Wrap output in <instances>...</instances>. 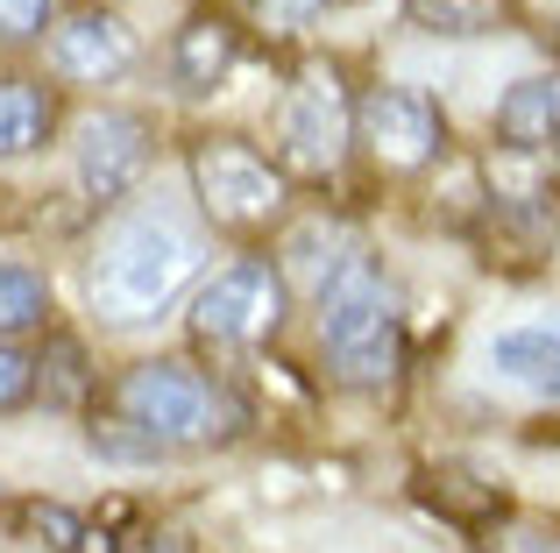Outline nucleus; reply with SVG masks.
I'll return each instance as SVG.
<instances>
[{
	"label": "nucleus",
	"mask_w": 560,
	"mask_h": 553,
	"mask_svg": "<svg viewBox=\"0 0 560 553\" xmlns=\"http://www.w3.org/2000/svg\"><path fill=\"white\" fill-rule=\"evenodd\" d=\"M313 327L334 384L348 390H383L405 369V298L383 276L376 256H348L334 276L313 291Z\"/></svg>",
	"instance_id": "f257e3e1"
},
{
	"label": "nucleus",
	"mask_w": 560,
	"mask_h": 553,
	"mask_svg": "<svg viewBox=\"0 0 560 553\" xmlns=\"http://www.w3.org/2000/svg\"><path fill=\"white\" fill-rule=\"evenodd\" d=\"M199 263H206V242L191 235L178 213L156 207V213H121V221L100 235L85 284H93L100 319L142 327V319H156L191 276H199Z\"/></svg>",
	"instance_id": "f03ea898"
},
{
	"label": "nucleus",
	"mask_w": 560,
	"mask_h": 553,
	"mask_svg": "<svg viewBox=\"0 0 560 553\" xmlns=\"http://www.w3.org/2000/svg\"><path fill=\"white\" fill-rule=\"evenodd\" d=\"M107 412L128 419L136 433H150L164 455L171 447H228V440H242V426H248L242 398H234L220 376L191 369L178 355H150V362H136V369H121L114 390H107Z\"/></svg>",
	"instance_id": "7ed1b4c3"
},
{
	"label": "nucleus",
	"mask_w": 560,
	"mask_h": 553,
	"mask_svg": "<svg viewBox=\"0 0 560 553\" xmlns=\"http://www.w3.org/2000/svg\"><path fill=\"white\" fill-rule=\"evenodd\" d=\"M185 170H191L199 213L213 227H228V235H262V227H277L291 213V170L242 136H191Z\"/></svg>",
	"instance_id": "20e7f679"
},
{
	"label": "nucleus",
	"mask_w": 560,
	"mask_h": 553,
	"mask_svg": "<svg viewBox=\"0 0 560 553\" xmlns=\"http://www.w3.org/2000/svg\"><path fill=\"white\" fill-rule=\"evenodd\" d=\"M355 150V93H348L341 64H305L284 85V114H277V164L305 170V178H327L341 170V156Z\"/></svg>",
	"instance_id": "39448f33"
},
{
	"label": "nucleus",
	"mask_w": 560,
	"mask_h": 553,
	"mask_svg": "<svg viewBox=\"0 0 560 553\" xmlns=\"http://www.w3.org/2000/svg\"><path fill=\"white\" fill-rule=\"evenodd\" d=\"M291 313V284L270 256H242L220 263L213 276H199L191 291V333L213 348H262Z\"/></svg>",
	"instance_id": "423d86ee"
},
{
	"label": "nucleus",
	"mask_w": 560,
	"mask_h": 553,
	"mask_svg": "<svg viewBox=\"0 0 560 553\" xmlns=\"http://www.w3.org/2000/svg\"><path fill=\"white\" fill-rule=\"evenodd\" d=\"M355 150L376 170H390V178H411V170L447 156V114L419 85H383L376 79L355 93Z\"/></svg>",
	"instance_id": "0eeeda50"
},
{
	"label": "nucleus",
	"mask_w": 560,
	"mask_h": 553,
	"mask_svg": "<svg viewBox=\"0 0 560 553\" xmlns=\"http://www.w3.org/2000/svg\"><path fill=\"white\" fill-rule=\"evenodd\" d=\"M71 164H79V185L93 207H114L128 199L156 164V121L142 107H100L79 121V142H71Z\"/></svg>",
	"instance_id": "6e6552de"
},
{
	"label": "nucleus",
	"mask_w": 560,
	"mask_h": 553,
	"mask_svg": "<svg viewBox=\"0 0 560 553\" xmlns=\"http://www.w3.org/2000/svg\"><path fill=\"white\" fill-rule=\"evenodd\" d=\"M43 43H50V71H57V79H71V85H114V79H128L136 57H142L136 28H128L114 8H71V14H57V28Z\"/></svg>",
	"instance_id": "1a4fd4ad"
},
{
	"label": "nucleus",
	"mask_w": 560,
	"mask_h": 553,
	"mask_svg": "<svg viewBox=\"0 0 560 553\" xmlns=\"http://www.w3.org/2000/svg\"><path fill=\"white\" fill-rule=\"evenodd\" d=\"M171 85H178L185 99H206V93H220V85L234 79V64H242V28L228 22L220 8H199V14H185V28L171 36Z\"/></svg>",
	"instance_id": "9d476101"
},
{
	"label": "nucleus",
	"mask_w": 560,
	"mask_h": 553,
	"mask_svg": "<svg viewBox=\"0 0 560 553\" xmlns=\"http://www.w3.org/2000/svg\"><path fill=\"white\" fill-rule=\"evenodd\" d=\"M490 136H497V150H511V156L560 150V71H539V79L511 85L490 114Z\"/></svg>",
	"instance_id": "9b49d317"
},
{
	"label": "nucleus",
	"mask_w": 560,
	"mask_h": 553,
	"mask_svg": "<svg viewBox=\"0 0 560 553\" xmlns=\"http://www.w3.org/2000/svg\"><path fill=\"white\" fill-rule=\"evenodd\" d=\"M57 121H65V99H57V85L28 79V71H0V164L50 150Z\"/></svg>",
	"instance_id": "f8f14e48"
},
{
	"label": "nucleus",
	"mask_w": 560,
	"mask_h": 553,
	"mask_svg": "<svg viewBox=\"0 0 560 553\" xmlns=\"http://www.w3.org/2000/svg\"><path fill=\"white\" fill-rule=\"evenodd\" d=\"M419 497L433 504L447 526H462V532H490L497 518L511 511L504 490L482 483V475H468V469H425V475H419Z\"/></svg>",
	"instance_id": "ddd939ff"
},
{
	"label": "nucleus",
	"mask_w": 560,
	"mask_h": 553,
	"mask_svg": "<svg viewBox=\"0 0 560 553\" xmlns=\"http://www.w3.org/2000/svg\"><path fill=\"white\" fill-rule=\"evenodd\" d=\"M93 390H100V369H93V355H85L79 333H43V348H36V398L57 404V412H79Z\"/></svg>",
	"instance_id": "4468645a"
},
{
	"label": "nucleus",
	"mask_w": 560,
	"mask_h": 553,
	"mask_svg": "<svg viewBox=\"0 0 560 553\" xmlns=\"http://www.w3.org/2000/svg\"><path fill=\"white\" fill-rule=\"evenodd\" d=\"M490 369L511 376V384L539 390V398H560V333L553 327H511L490 341Z\"/></svg>",
	"instance_id": "2eb2a0df"
},
{
	"label": "nucleus",
	"mask_w": 560,
	"mask_h": 553,
	"mask_svg": "<svg viewBox=\"0 0 560 553\" xmlns=\"http://www.w3.org/2000/svg\"><path fill=\"white\" fill-rule=\"evenodd\" d=\"M405 22L419 36H497L518 22V0H405Z\"/></svg>",
	"instance_id": "dca6fc26"
},
{
	"label": "nucleus",
	"mask_w": 560,
	"mask_h": 553,
	"mask_svg": "<svg viewBox=\"0 0 560 553\" xmlns=\"http://www.w3.org/2000/svg\"><path fill=\"white\" fill-rule=\"evenodd\" d=\"M36 327L50 333V276L36 263H0V341Z\"/></svg>",
	"instance_id": "f3484780"
},
{
	"label": "nucleus",
	"mask_w": 560,
	"mask_h": 553,
	"mask_svg": "<svg viewBox=\"0 0 560 553\" xmlns=\"http://www.w3.org/2000/svg\"><path fill=\"white\" fill-rule=\"evenodd\" d=\"M14 532L36 540V546H50V553H93V518L71 511V504H57V497L14 504Z\"/></svg>",
	"instance_id": "a211bd4d"
},
{
	"label": "nucleus",
	"mask_w": 560,
	"mask_h": 553,
	"mask_svg": "<svg viewBox=\"0 0 560 553\" xmlns=\"http://www.w3.org/2000/svg\"><path fill=\"white\" fill-rule=\"evenodd\" d=\"M327 8H334V0H242V14L270 43H299L305 28H319V14H327Z\"/></svg>",
	"instance_id": "6ab92c4d"
},
{
	"label": "nucleus",
	"mask_w": 560,
	"mask_h": 553,
	"mask_svg": "<svg viewBox=\"0 0 560 553\" xmlns=\"http://www.w3.org/2000/svg\"><path fill=\"white\" fill-rule=\"evenodd\" d=\"M482 553H560V526H547V518L533 511H504L490 532H476Z\"/></svg>",
	"instance_id": "aec40b11"
},
{
	"label": "nucleus",
	"mask_w": 560,
	"mask_h": 553,
	"mask_svg": "<svg viewBox=\"0 0 560 553\" xmlns=\"http://www.w3.org/2000/svg\"><path fill=\"white\" fill-rule=\"evenodd\" d=\"M57 28V0H0V43H43Z\"/></svg>",
	"instance_id": "412c9836"
},
{
	"label": "nucleus",
	"mask_w": 560,
	"mask_h": 553,
	"mask_svg": "<svg viewBox=\"0 0 560 553\" xmlns=\"http://www.w3.org/2000/svg\"><path fill=\"white\" fill-rule=\"evenodd\" d=\"M93 447H100V455H114V461H164V447H156L150 440V433H136V426H128V419H93Z\"/></svg>",
	"instance_id": "4be33fe9"
},
{
	"label": "nucleus",
	"mask_w": 560,
	"mask_h": 553,
	"mask_svg": "<svg viewBox=\"0 0 560 553\" xmlns=\"http://www.w3.org/2000/svg\"><path fill=\"white\" fill-rule=\"evenodd\" d=\"M28 398H36V355H14L0 341V412H22Z\"/></svg>",
	"instance_id": "5701e85b"
},
{
	"label": "nucleus",
	"mask_w": 560,
	"mask_h": 553,
	"mask_svg": "<svg viewBox=\"0 0 560 553\" xmlns=\"http://www.w3.org/2000/svg\"><path fill=\"white\" fill-rule=\"evenodd\" d=\"M136 553H199V546H191L185 532H142V540H136Z\"/></svg>",
	"instance_id": "b1692460"
}]
</instances>
